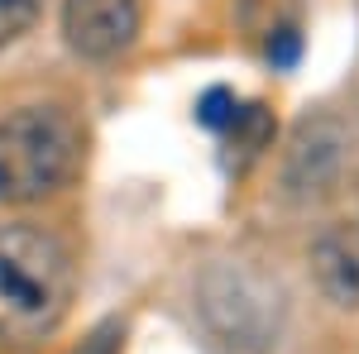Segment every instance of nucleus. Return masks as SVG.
Returning <instances> with one entry per match:
<instances>
[{"label": "nucleus", "instance_id": "f257e3e1", "mask_svg": "<svg viewBox=\"0 0 359 354\" xmlns=\"http://www.w3.org/2000/svg\"><path fill=\"white\" fill-rule=\"evenodd\" d=\"M72 259L39 225L0 230V350H29L67 316Z\"/></svg>", "mask_w": 359, "mask_h": 354}, {"label": "nucleus", "instance_id": "f03ea898", "mask_svg": "<svg viewBox=\"0 0 359 354\" xmlns=\"http://www.w3.org/2000/svg\"><path fill=\"white\" fill-rule=\"evenodd\" d=\"M82 163V130L53 106H29L0 120V201H39Z\"/></svg>", "mask_w": 359, "mask_h": 354}, {"label": "nucleus", "instance_id": "7ed1b4c3", "mask_svg": "<svg viewBox=\"0 0 359 354\" xmlns=\"http://www.w3.org/2000/svg\"><path fill=\"white\" fill-rule=\"evenodd\" d=\"M62 29L82 57H115L139 34V0H67Z\"/></svg>", "mask_w": 359, "mask_h": 354}, {"label": "nucleus", "instance_id": "20e7f679", "mask_svg": "<svg viewBox=\"0 0 359 354\" xmlns=\"http://www.w3.org/2000/svg\"><path fill=\"white\" fill-rule=\"evenodd\" d=\"M311 278L340 306H359V225H335L311 245Z\"/></svg>", "mask_w": 359, "mask_h": 354}, {"label": "nucleus", "instance_id": "39448f33", "mask_svg": "<svg viewBox=\"0 0 359 354\" xmlns=\"http://www.w3.org/2000/svg\"><path fill=\"white\" fill-rule=\"evenodd\" d=\"M245 25L264 43L273 67H292L302 53V0H245Z\"/></svg>", "mask_w": 359, "mask_h": 354}, {"label": "nucleus", "instance_id": "423d86ee", "mask_svg": "<svg viewBox=\"0 0 359 354\" xmlns=\"http://www.w3.org/2000/svg\"><path fill=\"white\" fill-rule=\"evenodd\" d=\"M269 135H273V120H269V110L249 101V106L240 110V120L230 125L225 144H230V149H240V163H249V158H254V154L269 144Z\"/></svg>", "mask_w": 359, "mask_h": 354}, {"label": "nucleus", "instance_id": "0eeeda50", "mask_svg": "<svg viewBox=\"0 0 359 354\" xmlns=\"http://www.w3.org/2000/svg\"><path fill=\"white\" fill-rule=\"evenodd\" d=\"M240 101H235V91H225V86H211L201 101H196V120L206 125V130H216V135H230V125L240 120Z\"/></svg>", "mask_w": 359, "mask_h": 354}, {"label": "nucleus", "instance_id": "6e6552de", "mask_svg": "<svg viewBox=\"0 0 359 354\" xmlns=\"http://www.w3.org/2000/svg\"><path fill=\"white\" fill-rule=\"evenodd\" d=\"M39 10H43V0H0V48L25 34L39 20Z\"/></svg>", "mask_w": 359, "mask_h": 354}, {"label": "nucleus", "instance_id": "1a4fd4ad", "mask_svg": "<svg viewBox=\"0 0 359 354\" xmlns=\"http://www.w3.org/2000/svg\"><path fill=\"white\" fill-rule=\"evenodd\" d=\"M115 345H120V330L101 326V330H91L82 340V350H72V354H115Z\"/></svg>", "mask_w": 359, "mask_h": 354}]
</instances>
